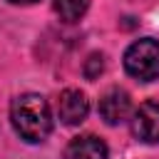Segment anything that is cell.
Listing matches in <instances>:
<instances>
[{"mask_svg":"<svg viewBox=\"0 0 159 159\" xmlns=\"http://www.w3.org/2000/svg\"><path fill=\"white\" fill-rule=\"evenodd\" d=\"M10 119H12V127L15 132L20 134V139L30 142V144H37V142H45L47 134L52 132V114H50V104L45 97L40 94H20L12 107H10Z\"/></svg>","mask_w":159,"mask_h":159,"instance_id":"1","label":"cell"},{"mask_svg":"<svg viewBox=\"0 0 159 159\" xmlns=\"http://www.w3.org/2000/svg\"><path fill=\"white\" fill-rule=\"evenodd\" d=\"M124 70L139 82L157 80L159 77V42L154 37H142L132 42L124 52Z\"/></svg>","mask_w":159,"mask_h":159,"instance_id":"2","label":"cell"},{"mask_svg":"<svg viewBox=\"0 0 159 159\" xmlns=\"http://www.w3.org/2000/svg\"><path fill=\"white\" fill-rule=\"evenodd\" d=\"M132 134L144 144H159V99L144 102L132 112Z\"/></svg>","mask_w":159,"mask_h":159,"instance_id":"3","label":"cell"},{"mask_svg":"<svg viewBox=\"0 0 159 159\" xmlns=\"http://www.w3.org/2000/svg\"><path fill=\"white\" fill-rule=\"evenodd\" d=\"M99 117L107 124H122L132 117V97L124 89H109L99 99Z\"/></svg>","mask_w":159,"mask_h":159,"instance_id":"4","label":"cell"},{"mask_svg":"<svg viewBox=\"0 0 159 159\" xmlns=\"http://www.w3.org/2000/svg\"><path fill=\"white\" fill-rule=\"evenodd\" d=\"M87 112H89V102L87 97L80 92V89H65L57 99V117L75 127V124H82L87 119Z\"/></svg>","mask_w":159,"mask_h":159,"instance_id":"5","label":"cell"},{"mask_svg":"<svg viewBox=\"0 0 159 159\" xmlns=\"http://www.w3.org/2000/svg\"><path fill=\"white\" fill-rule=\"evenodd\" d=\"M65 159H109V149L99 137L82 134V137H75L67 144Z\"/></svg>","mask_w":159,"mask_h":159,"instance_id":"6","label":"cell"},{"mask_svg":"<svg viewBox=\"0 0 159 159\" xmlns=\"http://www.w3.org/2000/svg\"><path fill=\"white\" fill-rule=\"evenodd\" d=\"M52 7L65 22H75L87 12L89 0H52Z\"/></svg>","mask_w":159,"mask_h":159,"instance_id":"7","label":"cell"},{"mask_svg":"<svg viewBox=\"0 0 159 159\" xmlns=\"http://www.w3.org/2000/svg\"><path fill=\"white\" fill-rule=\"evenodd\" d=\"M102 70H104V57H102V55H89V60L84 62V75H87V80H94Z\"/></svg>","mask_w":159,"mask_h":159,"instance_id":"8","label":"cell"},{"mask_svg":"<svg viewBox=\"0 0 159 159\" xmlns=\"http://www.w3.org/2000/svg\"><path fill=\"white\" fill-rule=\"evenodd\" d=\"M10 2H15V5H27V2H35V0H10Z\"/></svg>","mask_w":159,"mask_h":159,"instance_id":"9","label":"cell"}]
</instances>
